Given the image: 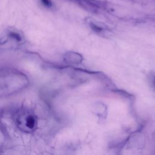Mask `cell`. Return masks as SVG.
I'll list each match as a JSON object with an SVG mask.
<instances>
[{"label": "cell", "mask_w": 155, "mask_h": 155, "mask_svg": "<svg viewBox=\"0 0 155 155\" xmlns=\"http://www.w3.org/2000/svg\"><path fill=\"white\" fill-rule=\"evenodd\" d=\"M25 125L29 129H33L36 125V120L33 116H27L25 119Z\"/></svg>", "instance_id": "6da1fadb"}, {"label": "cell", "mask_w": 155, "mask_h": 155, "mask_svg": "<svg viewBox=\"0 0 155 155\" xmlns=\"http://www.w3.org/2000/svg\"><path fill=\"white\" fill-rule=\"evenodd\" d=\"M42 3L46 7H50L52 6V2L50 0H41Z\"/></svg>", "instance_id": "7a4b0ae2"}, {"label": "cell", "mask_w": 155, "mask_h": 155, "mask_svg": "<svg viewBox=\"0 0 155 155\" xmlns=\"http://www.w3.org/2000/svg\"><path fill=\"white\" fill-rule=\"evenodd\" d=\"M92 27L93 29V30H95L96 32H100L101 30V29L98 26H96L95 24H92Z\"/></svg>", "instance_id": "3957f363"}, {"label": "cell", "mask_w": 155, "mask_h": 155, "mask_svg": "<svg viewBox=\"0 0 155 155\" xmlns=\"http://www.w3.org/2000/svg\"><path fill=\"white\" fill-rule=\"evenodd\" d=\"M151 83L155 89V75H153L151 76Z\"/></svg>", "instance_id": "277c9868"}]
</instances>
